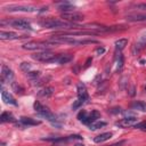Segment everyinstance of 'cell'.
Instances as JSON below:
<instances>
[{
    "label": "cell",
    "instance_id": "cell-1",
    "mask_svg": "<svg viewBox=\"0 0 146 146\" xmlns=\"http://www.w3.org/2000/svg\"><path fill=\"white\" fill-rule=\"evenodd\" d=\"M99 116H100V113L98 111H96V110L91 111L90 113H88L84 110H81L79 112V114H78V120L81 121L82 123L87 124V125H90L91 123L96 122L97 119H99Z\"/></svg>",
    "mask_w": 146,
    "mask_h": 146
},
{
    "label": "cell",
    "instance_id": "cell-6",
    "mask_svg": "<svg viewBox=\"0 0 146 146\" xmlns=\"http://www.w3.org/2000/svg\"><path fill=\"white\" fill-rule=\"evenodd\" d=\"M60 18H63V21H65V22L76 24V22L83 21L84 15L81 13H78V11H70V13H63L60 15Z\"/></svg>",
    "mask_w": 146,
    "mask_h": 146
},
{
    "label": "cell",
    "instance_id": "cell-25",
    "mask_svg": "<svg viewBox=\"0 0 146 146\" xmlns=\"http://www.w3.org/2000/svg\"><path fill=\"white\" fill-rule=\"evenodd\" d=\"M11 88L14 89V91H15L16 94H23V91H24V90H23V88H22V87H19V86H17L15 82H13V83H11Z\"/></svg>",
    "mask_w": 146,
    "mask_h": 146
},
{
    "label": "cell",
    "instance_id": "cell-20",
    "mask_svg": "<svg viewBox=\"0 0 146 146\" xmlns=\"http://www.w3.org/2000/svg\"><path fill=\"white\" fill-rule=\"evenodd\" d=\"M105 125H106V122H104V121H96V122H94V123H91L89 125V129L90 130H97V129L103 128Z\"/></svg>",
    "mask_w": 146,
    "mask_h": 146
},
{
    "label": "cell",
    "instance_id": "cell-13",
    "mask_svg": "<svg viewBox=\"0 0 146 146\" xmlns=\"http://www.w3.org/2000/svg\"><path fill=\"white\" fill-rule=\"evenodd\" d=\"M1 98H2V100L6 103V104H10V105H17V102L15 100V98L7 91V90H5L3 88L1 89Z\"/></svg>",
    "mask_w": 146,
    "mask_h": 146
},
{
    "label": "cell",
    "instance_id": "cell-19",
    "mask_svg": "<svg viewBox=\"0 0 146 146\" xmlns=\"http://www.w3.org/2000/svg\"><path fill=\"white\" fill-rule=\"evenodd\" d=\"M127 43H128V39H119V40H116L115 41V48H116V50H122L125 46H127Z\"/></svg>",
    "mask_w": 146,
    "mask_h": 146
},
{
    "label": "cell",
    "instance_id": "cell-23",
    "mask_svg": "<svg viewBox=\"0 0 146 146\" xmlns=\"http://www.w3.org/2000/svg\"><path fill=\"white\" fill-rule=\"evenodd\" d=\"M21 70L23 71V72H25V73H29L30 71H31V67H32V65H31V63H29V62H23L22 64H21Z\"/></svg>",
    "mask_w": 146,
    "mask_h": 146
},
{
    "label": "cell",
    "instance_id": "cell-24",
    "mask_svg": "<svg viewBox=\"0 0 146 146\" xmlns=\"http://www.w3.org/2000/svg\"><path fill=\"white\" fill-rule=\"evenodd\" d=\"M27 78L32 79V80H36L39 76H40V72L39 71H30L29 73H26Z\"/></svg>",
    "mask_w": 146,
    "mask_h": 146
},
{
    "label": "cell",
    "instance_id": "cell-14",
    "mask_svg": "<svg viewBox=\"0 0 146 146\" xmlns=\"http://www.w3.org/2000/svg\"><path fill=\"white\" fill-rule=\"evenodd\" d=\"M112 136H113L112 132H103V133H100V135L94 137V141L97 143V144H100V143L106 141V140H108L110 138H112Z\"/></svg>",
    "mask_w": 146,
    "mask_h": 146
},
{
    "label": "cell",
    "instance_id": "cell-7",
    "mask_svg": "<svg viewBox=\"0 0 146 146\" xmlns=\"http://www.w3.org/2000/svg\"><path fill=\"white\" fill-rule=\"evenodd\" d=\"M55 54L50 52V51H41V52H36L34 55H32V58L39 62H44V63H51L52 59L55 58Z\"/></svg>",
    "mask_w": 146,
    "mask_h": 146
},
{
    "label": "cell",
    "instance_id": "cell-18",
    "mask_svg": "<svg viewBox=\"0 0 146 146\" xmlns=\"http://www.w3.org/2000/svg\"><path fill=\"white\" fill-rule=\"evenodd\" d=\"M0 121L1 122H14L15 117L10 112H3L0 116Z\"/></svg>",
    "mask_w": 146,
    "mask_h": 146
},
{
    "label": "cell",
    "instance_id": "cell-9",
    "mask_svg": "<svg viewBox=\"0 0 146 146\" xmlns=\"http://www.w3.org/2000/svg\"><path fill=\"white\" fill-rule=\"evenodd\" d=\"M138 122V119L136 116H128V117H123L120 121H117L115 124L120 128H130V127H135Z\"/></svg>",
    "mask_w": 146,
    "mask_h": 146
},
{
    "label": "cell",
    "instance_id": "cell-15",
    "mask_svg": "<svg viewBox=\"0 0 146 146\" xmlns=\"http://www.w3.org/2000/svg\"><path fill=\"white\" fill-rule=\"evenodd\" d=\"M19 121L24 125H38V124L41 123L39 120H35V119H32V117H25V116L21 117Z\"/></svg>",
    "mask_w": 146,
    "mask_h": 146
},
{
    "label": "cell",
    "instance_id": "cell-22",
    "mask_svg": "<svg viewBox=\"0 0 146 146\" xmlns=\"http://www.w3.org/2000/svg\"><path fill=\"white\" fill-rule=\"evenodd\" d=\"M115 62H116V68L121 70V67L123 65V56L121 55V52H119V55L115 56Z\"/></svg>",
    "mask_w": 146,
    "mask_h": 146
},
{
    "label": "cell",
    "instance_id": "cell-5",
    "mask_svg": "<svg viewBox=\"0 0 146 146\" xmlns=\"http://www.w3.org/2000/svg\"><path fill=\"white\" fill-rule=\"evenodd\" d=\"M7 11H24V13H38L40 11L34 6H22V5H9L7 7H3Z\"/></svg>",
    "mask_w": 146,
    "mask_h": 146
},
{
    "label": "cell",
    "instance_id": "cell-30",
    "mask_svg": "<svg viewBox=\"0 0 146 146\" xmlns=\"http://www.w3.org/2000/svg\"><path fill=\"white\" fill-rule=\"evenodd\" d=\"M75 146H84L83 144H75Z\"/></svg>",
    "mask_w": 146,
    "mask_h": 146
},
{
    "label": "cell",
    "instance_id": "cell-17",
    "mask_svg": "<svg viewBox=\"0 0 146 146\" xmlns=\"http://www.w3.org/2000/svg\"><path fill=\"white\" fill-rule=\"evenodd\" d=\"M128 21L131 22H144L146 21V14H135V15H128L127 16Z\"/></svg>",
    "mask_w": 146,
    "mask_h": 146
},
{
    "label": "cell",
    "instance_id": "cell-11",
    "mask_svg": "<svg viewBox=\"0 0 146 146\" xmlns=\"http://www.w3.org/2000/svg\"><path fill=\"white\" fill-rule=\"evenodd\" d=\"M22 38H25V36L19 35L18 33H15V32H6V31L0 32V39L1 40H18Z\"/></svg>",
    "mask_w": 146,
    "mask_h": 146
},
{
    "label": "cell",
    "instance_id": "cell-12",
    "mask_svg": "<svg viewBox=\"0 0 146 146\" xmlns=\"http://www.w3.org/2000/svg\"><path fill=\"white\" fill-rule=\"evenodd\" d=\"M73 59V56L70 54H60V55H56L55 58L52 59L51 63H58V64H66L68 62H71Z\"/></svg>",
    "mask_w": 146,
    "mask_h": 146
},
{
    "label": "cell",
    "instance_id": "cell-31",
    "mask_svg": "<svg viewBox=\"0 0 146 146\" xmlns=\"http://www.w3.org/2000/svg\"><path fill=\"white\" fill-rule=\"evenodd\" d=\"M145 89H146V88H145Z\"/></svg>",
    "mask_w": 146,
    "mask_h": 146
},
{
    "label": "cell",
    "instance_id": "cell-4",
    "mask_svg": "<svg viewBox=\"0 0 146 146\" xmlns=\"http://www.w3.org/2000/svg\"><path fill=\"white\" fill-rule=\"evenodd\" d=\"M54 44L51 42H49L48 40L47 41H42V42H35V41H31V42H27L25 44H23V49H26V50H43V51H47V49H49L50 47H52Z\"/></svg>",
    "mask_w": 146,
    "mask_h": 146
},
{
    "label": "cell",
    "instance_id": "cell-27",
    "mask_svg": "<svg viewBox=\"0 0 146 146\" xmlns=\"http://www.w3.org/2000/svg\"><path fill=\"white\" fill-rule=\"evenodd\" d=\"M136 9H139V10H143V11H146V2H143V3H137L135 6Z\"/></svg>",
    "mask_w": 146,
    "mask_h": 146
},
{
    "label": "cell",
    "instance_id": "cell-29",
    "mask_svg": "<svg viewBox=\"0 0 146 146\" xmlns=\"http://www.w3.org/2000/svg\"><path fill=\"white\" fill-rule=\"evenodd\" d=\"M125 141L124 140H121V141H119V143H114V144H112V145H108V146H121V145H123Z\"/></svg>",
    "mask_w": 146,
    "mask_h": 146
},
{
    "label": "cell",
    "instance_id": "cell-2",
    "mask_svg": "<svg viewBox=\"0 0 146 146\" xmlns=\"http://www.w3.org/2000/svg\"><path fill=\"white\" fill-rule=\"evenodd\" d=\"M76 91H78V99H76V100L74 102V104L72 105V108H73V110L79 108L80 106H82V105L89 99V96H88V92H87V88H86V86H84L82 82L78 83V86H76Z\"/></svg>",
    "mask_w": 146,
    "mask_h": 146
},
{
    "label": "cell",
    "instance_id": "cell-26",
    "mask_svg": "<svg viewBox=\"0 0 146 146\" xmlns=\"http://www.w3.org/2000/svg\"><path fill=\"white\" fill-rule=\"evenodd\" d=\"M135 128H136V129H140V130L146 131V121H143V122H140V123H137V124L135 125Z\"/></svg>",
    "mask_w": 146,
    "mask_h": 146
},
{
    "label": "cell",
    "instance_id": "cell-3",
    "mask_svg": "<svg viewBox=\"0 0 146 146\" xmlns=\"http://www.w3.org/2000/svg\"><path fill=\"white\" fill-rule=\"evenodd\" d=\"M34 111L40 115V116H42V117H44V119H47L48 121H50L51 123H57V117L50 112V110L48 108V107H46V106H43L40 102H34Z\"/></svg>",
    "mask_w": 146,
    "mask_h": 146
},
{
    "label": "cell",
    "instance_id": "cell-16",
    "mask_svg": "<svg viewBox=\"0 0 146 146\" xmlns=\"http://www.w3.org/2000/svg\"><path fill=\"white\" fill-rule=\"evenodd\" d=\"M131 108L135 111H140V112H146V103L141 100H136L131 104Z\"/></svg>",
    "mask_w": 146,
    "mask_h": 146
},
{
    "label": "cell",
    "instance_id": "cell-28",
    "mask_svg": "<svg viewBox=\"0 0 146 146\" xmlns=\"http://www.w3.org/2000/svg\"><path fill=\"white\" fill-rule=\"evenodd\" d=\"M104 52H105V49H104L103 47H99V48L96 49V54H97V55H102V54H104Z\"/></svg>",
    "mask_w": 146,
    "mask_h": 146
},
{
    "label": "cell",
    "instance_id": "cell-8",
    "mask_svg": "<svg viewBox=\"0 0 146 146\" xmlns=\"http://www.w3.org/2000/svg\"><path fill=\"white\" fill-rule=\"evenodd\" d=\"M9 24L17 29V30H32V26L31 24L26 21V19H23V18H17V19H14V21H10Z\"/></svg>",
    "mask_w": 146,
    "mask_h": 146
},
{
    "label": "cell",
    "instance_id": "cell-21",
    "mask_svg": "<svg viewBox=\"0 0 146 146\" xmlns=\"http://www.w3.org/2000/svg\"><path fill=\"white\" fill-rule=\"evenodd\" d=\"M40 96H43V97H48V96H50L51 94H52V88L51 87H46V88H43V89H41L39 92H38Z\"/></svg>",
    "mask_w": 146,
    "mask_h": 146
},
{
    "label": "cell",
    "instance_id": "cell-10",
    "mask_svg": "<svg viewBox=\"0 0 146 146\" xmlns=\"http://www.w3.org/2000/svg\"><path fill=\"white\" fill-rule=\"evenodd\" d=\"M1 80H2V82H10V83H13L14 81V72L7 66V65H2V68H1Z\"/></svg>",
    "mask_w": 146,
    "mask_h": 146
}]
</instances>
